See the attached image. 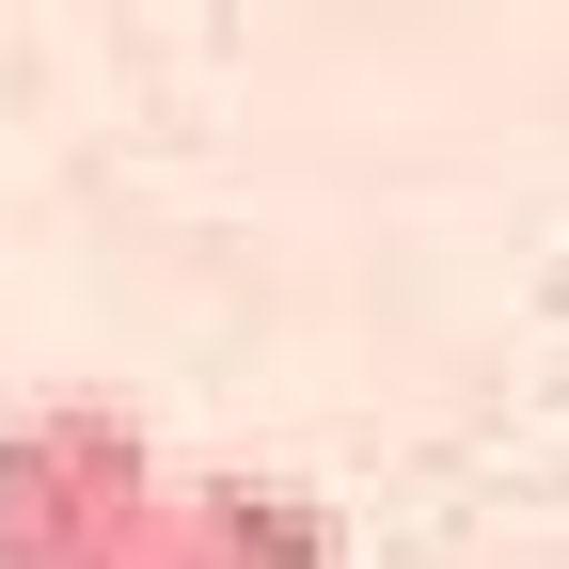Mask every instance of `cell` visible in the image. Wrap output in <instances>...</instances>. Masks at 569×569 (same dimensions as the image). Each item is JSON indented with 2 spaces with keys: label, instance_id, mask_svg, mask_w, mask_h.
Masks as SVG:
<instances>
[{
  "label": "cell",
  "instance_id": "6da1fadb",
  "mask_svg": "<svg viewBox=\"0 0 569 569\" xmlns=\"http://www.w3.org/2000/svg\"><path fill=\"white\" fill-rule=\"evenodd\" d=\"M159 459L111 396H48L0 427V569H142Z\"/></svg>",
  "mask_w": 569,
  "mask_h": 569
},
{
  "label": "cell",
  "instance_id": "7a4b0ae2",
  "mask_svg": "<svg viewBox=\"0 0 569 569\" xmlns=\"http://www.w3.org/2000/svg\"><path fill=\"white\" fill-rule=\"evenodd\" d=\"M142 569H332V522L269 475H206V490H159Z\"/></svg>",
  "mask_w": 569,
  "mask_h": 569
}]
</instances>
